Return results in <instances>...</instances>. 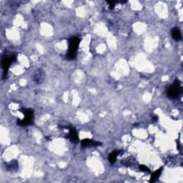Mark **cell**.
Returning a JSON list of instances; mask_svg holds the SVG:
<instances>
[{
	"label": "cell",
	"mask_w": 183,
	"mask_h": 183,
	"mask_svg": "<svg viewBox=\"0 0 183 183\" xmlns=\"http://www.w3.org/2000/svg\"><path fill=\"white\" fill-rule=\"evenodd\" d=\"M80 42V39L77 37H72L69 39V50L66 54V58L68 60H72L76 57Z\"/></svg>",
	"instance_id": "1"
},
{
	"label": "cell",
	"mask_w": 183,
	"mask_h": 183,
	"mask_svg": "<svg viewBox=\"0 0 183 183\" xmlns=\"http://www.w3.org/2000/svg\"><path fill=\"white\" fill-rule=\"evenodd\" d=\"M181 85L179 80H175L173 85L168 88L167 95L170 99H177L181 94Z\"/></svg>",
	"instance_id": "2"
},
{
	"label": "cell",
	"mask_w": 183,
	"mask_h": 183,
	"mask_svg": "<svg viewBox=\"0 0 183 183\" xmlns=\"http://www.w3.org/2000/svg\"><path fill=\"white\" fill-rule=\"evenodd\" d=\"M22 112L24 115V118L23 119H18L17 124L20 126H26L28 124H31L32 123L33 119V110L31 109H21Z\"/></svg>",
	"instance_id": "3"
},
{
	"label": "cell",
	"mask_w": 183,
	"mask_h": 183,
	"mask_svg": "<svg viewBox=\"0 0 183 183\" xmlns=\"http://www.w3.org/2000/svg\"><path fill=\"white\" fill-rule=\"evenodd\" d=\"M16 60V56L15 55H12V56L8 57L5 56L2 58L1 59V67L3 69V76H6L7 75L8 69H9V66H10L11 63L13 62Z\"/></svg>",
	"instance_id": "4"
},
{
	"label": "cell",
	"mask_w": 183,
	"mask_h": 183,
	"mask_svg": "<svg viewBox=\"0 0 183 183\" xmlns=\"http://www.w3.org/2000/svg\"><path fill=\"white\" fill-rule=\"evenodd\" d=\"M81 145L83 147H94V146H99L101 145V143L99 142L94 141V140H89V139H84L81 141Z\"/></svg>",
	"instance_id": "5"
},
{
	"label": "cell",
	"mask_w": 183,
	"mask_h": 183,
	"mask_svg": "<svg viewBox=\"0 0 183 183\" xmlns=\"http://www.w3.org/2000/svg\"><path fill=\"white\" fill-rule=\"evenodd\" d=\"M44 78H45V73L41 69H39L38 71H37V72H36L34 76V80L37 83L42 82L43 81Z\"/></svg>",
	"instance_id": "6"
},
{
	"label": "cell",
	"mask_w": 183,
	"mask_h": 183,
	"mask_svg": "<svg viewBox=\"0 0 183 183\" xmlns=\"http://www.w3.org/2000/svg\"><path fill=\"white\" fill-rule=\"evenodd\" d=\"M69 140H70V141L74 143L77 142H78V140H79L78 135H77V132L75 129H74V128L71 129L70 132H69Z\"/></svg>",
	"instance_id": "7"
},
{
	"label": "cell",
	"mask_w": 183,
	"mask_h": 183,
	"mask_svg": "<svg viewBox=\"0 0 183 183\" xmlns=\"http://www.w3.org/2000/svg\"><path fill=\"white\" fill-rule=\"evenodd\" d=\"M119 153H120V151L119 150L113 151L112 152L110 153V154H109V157H108L109 162L112 164L115 163L117 160V156L119 155Z\"/></svg>",
	"instance_id": "8"
},
{
	"label": "cell",
	"mask_w": 183,
	"mask_h": 183,
	"mask_svg": "<svg viewBox=\"0 0 183 183\" xmlns=\"http://www.w3.org/2000/svg\"><path fill=\"white\" fill-rule=\"evenodd\" d=\"M172 36H173V39H175L176 41L180 40L182 39V35H181V32L179 28L175 27L172 30Z\"/></svg>",
	"instance_id": "9"
},
{
	"label": "cell",
	"mask_w": 183,
	"mask_h": 183,
	"mask_svg": "<svg viewBox=\"0 0 183 183\" xmlns=\"http://www.w3.org/2000/svg\"><path fill=\"white\" fill-rule=\"evenodd\" d=\"M162 168H161L160 169H158L157 171L153 173L152 176H151V179H150V180H149V182H155V181L158 179L159 177H160L161 173H162Z\"/></svg>",
	"instance_id": "10"
},
{
	"label": "cell",
	"mask_w": 183,
	"mask_h": 183,
	"mask_svg": "<svg viewBox=\"0 0 183 183\" xmlns=\"http://www.w3.org/2000/svg\"><path fill=\"white\" fill-rule=\"evenodd\" d=\"M140 170L142 172H147V173H149V172L150 171V170H149V169L147 167L145 166V165H140Z\"/></svg>",
	"instance_id": "11"
},
{
	"label": "cell",
	"mask_w": 183,
	"mask_h": 183,
	"mask_svg": "<svg viewBox=\"0 0 183 183\" xmlns=\"http://www.w3.org/2000/svg\"><path fill=\"white\" fill-rule=\"evenodd\" d=\"M107 3L109 4V5L110 6V9H113V8L115 7V4H116L117 3V1H107Z\"/></svg>",
	"instance_id": "12"
},
{
	"label": "cell",
	"mask_w": 183,
	"mask_h": 183,
	"mask_svg": "<svg viewBox=\"0 0 183 183\" xmlns=\"http://www.w3.org/2000/svg\"><path fill=\"white\" fill-rule=\"evenodd\" d=\"M158 120V117L157 116H154V117L152 118V122H157Z\"/></svg>",
	"instance_id": "13"
}]
</instances>
